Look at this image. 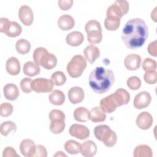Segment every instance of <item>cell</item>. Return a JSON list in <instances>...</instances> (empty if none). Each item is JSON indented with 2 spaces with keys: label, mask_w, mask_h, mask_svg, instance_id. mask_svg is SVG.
Wrapping results in <instances>:
<instances>
[{
  "label": "cell",
  "mask_w": 157,
  "mask_h": 157,
  "mask_svg": "<svg viewBox=\"0 0 157 157\" xmlns=\"http://www.w3.org/2000/svg\"><path fill=\"white\" fill-rule=\"evenodd\" d=\"M54 156H66V155L61 151H58L54 155Z\"/></svg>",
  "instance_id": "obj_48"
},
{
  "label": "cell",
  "mask_w": 157,
  "mask_h": 157,
  "mask_svg": "<svg viewBox=\"0 0 157 157\" xmlns=\"http://www.w3.org/2000/svg\"><path fill=\"white\" fill-rule=\"evenodd\" d=\"M65 95L59 90H53L48 96V100L54 105H61L65 101Z\"/></svg>",
  "instance_id": "obj_26"
},
{
  "label": "cell",
  "mask_w": 157,
  "mask_h": 157,
  "mask_svg": "<svg viewBox=\"0 0 157 157\" xmlns=\"http://www.w3.org/2000/svg\"><path fill=\"white\" fill-rule=\"evenodd\" d=\"M10 23V21H9L8 18L5 17H1L0 18V31L1 33H5Z\"/></svg>",
  "instance_id": "obj_46"
},
{
  "label": "cell",
  "mask_w": 157,
  "mask_h": 157,
  "mask_svg": "<svg viewBox=\"0 0 157 157\" xmlns=\"http://www.w3.org/2000/svg\"><path fill=\"white\" fill-rule=\"evenodd\" d=\"M36 145L33 140L29 139H23L20 145V150L21 154L26 157L34 156Z\"/></svg>",
  "instance_id": "obj_13"
},
{
  "label": "cell",
  "mask_w": 157,
  "mask_h": 157,
  "mask_svg": "<svg viewBox=\"0 0 157 157\" xmlns=\"http://www.w3.org/2000/svg\"><path fill=\"white\" fill-rule=\"evenodd\" d=\"M67 96L69 101L76 104L81 102L85 97L84 91L82 88L79 86H73L69 89L67 93Z\"/></svg>",
  "instance_id": "obj_15"
},
{
  "label": "cell",
  "mask_w": 157,
  "mask_h": 157,
  "mask_svg": "<svg viewBox=\"0 0 157 157\" xmlns=\"http://www.w3.org/2000/svg\"><path fill=\"white\" fill-rule=\"evenodd\" d=\"M153 122V117L148 112H142L140 113L137 115L136 120V123L137 127L143 130L149 129L152 126Z\"/></svg>",
  "instance_id": "obj_12"
},
{
  "label": "cell",
  "mask_w": 157,
  "mask_h": 157,
  "mask_svg": "<svg viewBox=\"0 0 157 157\" xmlns=\"http://www.w3.org/2000/svg\"><path fill=\"white\" fill-rule=\"evenodd\" d=\"M48 117H49V119L50 120V121L56 120V119L65 120V118H66V115H65L64 113L62 110H58V109L52 110L50 111V112L49 113Z\"/></svg>",
  "instance_id": "obj_41"
},
{
  "label": "cell",
  "mask_w": 157,
  "mask_h": 157,
  "mask_svg": "<svg viewBox=\"0 0 157 157\" xmlns=\"http://www.w3.org/2000/svg\"><path fill=\"white\" fill-rule=\"evenodd\" d=\"M4 95L6 99L11 101L16 100L19 96L18 86L13 83H7L3 88Z\"/></svg>",
  "instance_id": "obj_20"
},
{
  "label": "cell",
  "mask_w": 157,
  "mask_h": 157,
  "mask_svg": "<svg viewBox=\"0 0 157 157\" xmlns=\"http://www.w3.org/2000/svg\"><path fill=\"white\" fill-rule=\"evenodd\" d=\"M65 126V120L56 119L51 121L49 129L52 133L58 134L64 131Z\"/></svg>",
  "instance_id": "obj_30"
},
{
  "label": "cell",
  "mask_w": 157,
  "mask_h": 157,
  "mask_svg": "<svg viewBox=\"0 0 157 157\" xmlns=\"http://www.w3.org/2000/svg\"><path fill=\"white\" fill-rule=\"evenodd\" d=\"M33 60L44 68L50 70L54 68L57 64V58L56 56L51 53L44 47H37L33 52Z\"/></svg>",
  "instance_id": "obj_3"
},
{
  "label": "cell",
  "mask_w": 157,
  "mask_h": 157,
  "mask_svg": "<svg viewBox=\"0 0 157 157\" xmlns=\"http://www.w3.org/2000/svg\"><path fill=\"white\" fill-rule=\"evenodd\" d=\"M133 156L134 157H151L153 151L150 146L145 144H140L134 148Z\"/></svg>",
  "instance_id": "obj_27"
},
{
  "label": "cell",
  "mask_w": 157,
  "mask_h": 157,
  "mask_svg": "<svg viewBox=\"0 0 157 157\" xmlns=\"http://www.w3.org/2000/svg\"><path fill=\"white\" fill-rule=\"evenodd\" d=\"M86 67V59L82 55H76L67 63L66 70L70 77L77 78L82 75Z\"/></svg>",
  "instance_id": "obj_5"
},
{
  "label": "cell",
  "mask_w": 157,
  "mask_h": 157,
  "mask_svg": "<svg viewBox=\"0 0 157 157\" xmlns=\"http://www.w3.org/2000/svg\"><path fill=\"white\" fill-rule=\"evenodd\" d=\"M15 48L19 53L25 55L29 52L31 49V44L28 40L25 39H20L17 41Z\"/></svg>",
  "instance_id": "obj_33"
},
{
  "label": "cell",
  "mask_w": 157,
  "mask_h": 157,
  "mask_svg": "<svg viewBox=\"0 0 157 157\" xmlns=\"http://www.w3.org/2000/svg\"><path fill=\"white\" fill-rule=\"evenodd\" d=\"M13 110V105L9 102H3L0 105V115L2 117H7L12 115Z\"/></svg>",
  "instance_id": "obj_38"
},
{
  "label": "cell",
  "mask_w": 157,
  "mask_h": 157,
  "mask_svg": "<svg viewBox=\"0 0 157 157\" xmlns=\"http://www.w3.org/2000/svg\"><path fill=\"white\" fill-rule=\"evenodd\" d=\"M141 61L142 59L140 55L136 53H132L125 57L124 64L128 70L136 71L140 67Z\"/></svg>",
  "instance_id": "obj_14"
},
{
  "label": "cell",
  "mask_w": 157,
  "mask_h": 157,
  "mask_svg": "<svg viewBox=\"0 0 157 157\" xmlns=\"http://www.w3.org/2000/svg\"><path fill=\"white\" fill-rule=\"evenodd\" d=\"M85 59L91 64H93L100 56V50L98 47L94 45H90L85 47L83 50Z\"/></svg>",
  "instance_id": "obj_21"
},
{
  "label": "cell",
  "mask_w": 157,
  "mask_h": 157,
  "mask_svg": "<svg viewBox=\"0 0 157 157\" xmlns=\"http://www.w3.org/2000/svg\"><path fill=\"white\" fill-rule=\"evenodd\" d=\"M129 9L128 1L126 0H117L113 4H111L107 10V17H113L121 19L126 15Z\"/></svg>",
  "instance_id": "obj_7"
},
{
  "label": "cell",
  "mask_w": 157,
  "mask_h": 157,
  "mask_svg": "<svg viewBox=\"0 0 157 157\" xmlns=\"http://www.w3.org/2000/svg\"><path fill=\"white\" fill-rule=\"evenodd\" d=\"M35 157H47V151L44 146L42 145H36V153L34 155Z\"/></svg>",
  "instance_id": "obj_43"
},
{
  "label": "cell",
  "mask_w": 157,
  "mask_h": 157,
  "mask_svg": "<svg viewBox=\"0 0 157 157\" xmlns=\"http://www.w3.org/2000/svg\"><path fill=\"white\" fill-rule=\"evenodd\" d=\"M23 71L25 75L28 77H34L40 73V68L35 62L29 61L24 64Z\"/></svg>",
  "instance_id": "obj_24"
},
{
  "label": "cell",
  "mask_w": 157,
  "mask_h": 157,
  "mask_svg": "<svg viewBox=\"0 0 157 157\" xmlns=\"http://www.w3.org/2000/svg\"><path fill=\"white\" fill-rule=\"evenodd\" d=\"M53 83L51 80L45 78H36L31 83V88L36 93H50L53 90Z\"/></svg>",
  "instance_id": "obj_8"
},
{
  "label": "cell",
  "mask_w": 157,
  "mask_h": 157,
  "mask_svg": "<svg viewBox=\"0 0 157 157\" xmlns=\"http://www.w3.org/2000/svg\"><path fill=\"white\" fill-rule=\"evenodd\" d=\"M20 63L16 57L12 56L7 59L6 69L8 74L12 75H17L20 73Z\"/></svg>",
  "instance_id": "obj_19"
},
{
  "label": "cell",
  "mask_w": 157,
  "mask_h": 157,
  "mask_svg": "<svg viewBox=\"0 0 157 157\" xmlns=\"http://www.w3.org/2000/svg\"><path fill=\"white\" fill-rule=\"evenodd\" d=\"M81 144L74 140H69L65 142V150L71 155H75L80 153Z\"/></svg>",
  "instance_id": "obj_32"
},
{
  "label": "cell",
  "mask_w": 157,
  "mask_h": 157,
  "mask_svg": "<svg viewBox=\"0 0 157 157\" xmlns=\"http://www.w3.org/2000/svg\"><path fill=\"white\" fill-rule=\"evenodd\" d=\"M151 18L155 21L156 22V7L153 9V10L151 13Z\"/></svg>",
  "instance_id": "obj_47"
},
{
  "label": "cell",
  "mask_w": 157,
  "mask_h": 157,
  "mask_svg": "<svg viewBox=\"0 0 157 157\" xmlns=\"http://www.w3.org/2000/svg\"><path fill=\"white\" fill-rule=\"evenodd\" d=\"M16 130L17 125L12 121H6L1 124L0 132L4 136H7L11 132H15Z\"/></svg>",
  "instance_id": "obj_31"
},
{
  "label": "cell",
  "mask_w": 157,
  "mask_h": 157,
  "mask_svg": "<svg viewBox=\"0 0 157 157\" xmlns=\"http://www.w3.org/2000/svg\"><path fill=\"white\" fill-rule=\"evenodd\" d=\"M141 80L137 76H131L126 81L127 86L132 90H137L141 86Z\"/></svg>",
  "instance_id": "obj_36"
},
{
  "label": "cell",
  "mask_w": 157,
  "mask_h": 157,
  "mask_svg": "<svg viewBox=\"0 0 157 157\" xmlns=\"http://www.w3.org/2000/svg\"><path fill=\"white\" fill-rule=\"evenodd\" d=\"M113 96L118 104V107L128 104L130 101V94L129 93L123 88L117 89Z\"/></svg>",
  "instance_id": "obj_22"
},
{
  "label": "cell",
  "mask_w": 157,
  "mask_h": 157,
  "mask_svg": "<svg viewBox=\"0 0 157 157\" xmlns=\"http://www.w3.org/2000/svg\"><path fill=\"white\" fill-rule=\"evenodd\" d=\"M74 119L79 122H85L90 120V112L84 107H79L75 109L74 111Z\"/></svg>",
  "instance_id": "obj_28"
},
{
  "label": "cell",
  "mask_w": 157,
  "mask_h": 157,
  "mask_svg": "<svg viewBox=\"0 0 157 157\" xmlns=\"http://www.w3.org/2000/svg\"><path fill=\"white\" fill-rule=\"evenodd\" d=\"M33 80L31 78L28 77L23 78L20 83V88L23 92L25 93H31L33 90L31 88V83Z\"/></svg>",
  "instance_id": "obj_40"
},
{
  "label": "cell",
  "mask_w": 157,
  "mask_h": 157,
  "mask_svg": "<svg viewBox=\"0 0 157 157\" xmlns=\"http://www.w3.org/2000/svg\"><path fill=\"white\" fill-rule=\"evenodd\" d=\"M144 79L146 83L150 85L155 84L157 82V72L156 71H147L144 75Z\"/></svg>",
  "instance_id": "obj_39"
},
{
  "label": "cell",
  "mask_w": 157,
  "mask_h": 157,
  "mask_svg": "<svg viewBox=\"0 0 157 157\" xmlns=\"http://www.w3.org/2000/svg\"><path fill=\"white\" fill-rule=\"evenodd\" d=\"M69 134L80 140H84L87 139L90 136V130L85 125L80 124H72L69 130Z\"/></svg>",
  "instance_id": "obj_9"
},
{
  "label": "cell",
  "mask_w": 157,
  "mask_h": 157,
  "mask_svg": "<svg viewBox=\"0 0 157 157\" xmlns=\"http://www.w3.org/2000/svg\"><path fill=\"white\" fill-rule=\"evenodd\" d=\"M87 34L88 41L91 44H99L102 39V31L100 23L96 20H91L86 22L85 26Z\"/></svg>",
  "instance_id": "obj_6"
},
{
  "label": "cell",
  "mask_w": 157,
  "mask_h": 157,
  "mask_svg": "<svg viewBox=\"0 0 157 157\" xmlns=\"http://www.w3.org/2000/svg\"><path fill=\"white\" fill-rule=\"evenodd\" d=\"M148 36V28L145 21L140 18L129 20L122 30L121 39L129 49L141 47Z\"/></svg>",
  "instance_id": "obj_1"
},
{
  "label": "cell",
  "mask_w": 157,
  "mask_h": 157,
  "mask_svg": "<svg viewBox=\"0 0 157 157\" xmlns=\"http://www.w3.org/2000/svg\"><path fill=\"white\" fill-rule=\"evenodd\" d=\"M100 107L105 113H110L114 112L117 107H118V104L113 94L102 98L100 101Z\"/></svg>",
  "instance_id": "obj_16"
},
{
  "label": "cell",
  "mask_w": 157,
  "mask_h": 157,
  "mask_svg": "<svg viewBox=\"0 0 157 157\" xmlns=\"http://www.w3.org/2000/svg\"><path fill=\"white\" fill-rule=\"evenodd\" d=\"M142 69L145 72L156 71V62L155 60L150 58H146L142 64Z\"/></svg>",
  "instance_id": "obj_37"
},
{
  "label": "cell",
  "mask_w": 157,
  "mask_h": 157,
  "mask_svg": "<svg viewBox=\"0 0 157 157\" xmlns=\"http://www.w3.org/2000/svg\"><path fill=\"white\" fill-rule=\"evenodd\" d=\"M90 120L94 123L104 121L106 119V113L101 107H94L91 109Z\"/></svg>",
  "instance_id": "obj_25"
},
{
  "label": "cell",
  "mask_w": 157,
  "mask_h": 157,
  "mask_svg": "<svg viewBox=\"0 0 157 157\" xmlns=\"http://www.w3.org/2000/svg\"><path fill=\"white\" fill-rule=\"evenodd\" d=\"M50 80L55 86H62L66 82V77L62 71H56L52 74Z\"/></svg>",
  "instance_id": "obj_35"
},
{
  "label": "cell",
  "mask_w": 157,
  "mask_h": 157,
  "mask_svg": "<svg viewBox=\"0 0 157 157\" xmlns=\"http://www.w3.org/2000/svg\"><path fill=\"white\" fill-rule=\"evenodd\" d=\"M148 53L154 57L157 56V41L156 40H154L150 43L148 46Z\"/></svg>",
  "instance_id": "obj_45"
},
{
  "label": "cell",
  "mask_w": 157,
  "mask_h": 157,
  "mask_svg": "<svg viewBox=\"0 0 157 157\" xmlns=\"http://www.w3.org/2000/svg\"><path fill=\"white\" fill-rule=\"evenodd\" d=\"M18 18L24 25L30 26L32 25L34 15L31 8L27 5H22L18 10Z\"/></svg>",
  "instance_id": "obj_11"
},
{
  "label": "cell",
  "mask_w": 157,
  "mask_h": 157,
  "mask_svg": "<svg viewBox=\"0 0 157 157\" xmlns=\"http://www.w3.org/2000/svg\"><path fill=\"white\" fill-rule=\"evenodd\" d=\"M115 82L113 72L103 67H97L89 75V85L97 94H103L110 90Z\"/></svg>",
  "instance_id": "obj_2"
},
{
  "label": "cell",
  "mask_w": 157,
  "mask_h": 157,
  "mask_svg": "<svg viewBox=\"0 0 157 157\" xmlns=\"http://www.w3.org/2000/svg\"><path fill=\"white\" fill-rule=\"evenodd\" d=\"M57 24L61 30L68 31L74 28L75 25V20L71 15L64 14L59 17Z\"/></svg>",
  "instance_id": "obj_18"
},
{
  "label": "cell",
  "mask_w": 157,
  "mask_h": 157,
  "mask_svg": "<svg viewBox=\"0 0 157 157\" xmlns=\"http://www.w3.org/2000/svg\"><path fill=\"white\" fill-rule=\"evenodd\" d=\"M97 146L94 142L88 140L81 144L80 153L85 157H92L94 156L97 152Z\"/></svg>",
  "instance_id": "obj_17"
},
{
  "label": "cell",
  "mask_w": 157,
  "mask_h": 157,
  "mask_svg": "<svg viewBox=\"0 0 157 157\" xmlns=\"http://www.w3.org/2000/svg\"><path fill=\"white\" fill-rule=\"evenodd\" d=\"M120 25V19L113 17H106L104 20L105 28L109 31H115Z\"/></svg>",
  "instance_id": "obj_34"
},
{
  "label": "cell",
  "mask_w": 157,
  "mask_h": 157,
  "mask_svg": "<svg viewBox=\"0 0 157 157\" xmlns=\"http://www.w3.org/2000/svg\"><path fill=\"white\" fill-rule=\"evenodd\" d=\"M95 137L101 141L107 147L114 146L117 141V136L115 131L106 124L96 126L94 129Z\"/></svg>",
  "instance_id": "obj_4"
},
{
  "label": "cell",
  "mask_w": 157,
  "mask_h": 157,
  "mask_svg": "<svg viewBox=\"0 0 157 157\" xmlns=\"http://www.w3.org/2000/svg\"><path fill=\"white\" fill-rule=\"evenodd\" d=\"M84 40L83 34L80 31H73L69 33L66 37V43L72 47L81 45Z\"/></svg>",
  "instance_id": "obj_23"
},
{
  "label": "cell",
  "mask_w": 157,
  "mask_h": 157,
  "mask_svg": "<svg viewBox=\"0 0 157 157\" xmlns=\"http://www.w3.org/2000/svg\"><path fill=\"white\" fill-rule=\"evenodd\" d=\"M151 101L150 94L145 91H141L134 97L133 105L137 109H142L147 107Z\"/></svg>",
  "instance_id": "obj_10"
},
{
  "label": "cell",
  "mask_w": 157,
  "mask_h": 157,
  "mask_svg": "<svg viewBox=\"0 0 157 157\" xmlns=\"http://www.w3.org/2000/svg\"><path fill=\"white\" fill-rule=\"evenodd\" d=\"M22 32L21 26L16 21H10V23L5 32V34L10 37H15L21 34Z\"/></svg>",
  "instance_id": "obj_29"
},
{
  "label": "cell",
  "mask_w": 157,
  "mask_h": 157,
  "mask_svg": "<svg viewBox=\"0 0 157 157\" xmlns=\"http://www.w3.org/2000/svg\"><path fill=\"white\" fill-rule=\"evenodd\" d=\"M3 157H19L15 150L12 147H6L2 153Z\"/></svg>",
  "instance_id": "obj_44"
},
{
  "label": "cell",
  "mask_w": 157,
  "mask_h": 157,
  "mask_svg": "<svg viewBox=\"0 0 157 157\" xmlns=\"http://www.w3.org/2000/svg\"><path fill=\"white\" fill-rule=\"evenodd\" d=\"M74 3L72 0H59L58 1L59 7L62 10H67L71 8Z\"/></svg>",
  "instance_id": "obj_42"
}]
</instances>
